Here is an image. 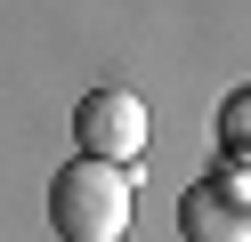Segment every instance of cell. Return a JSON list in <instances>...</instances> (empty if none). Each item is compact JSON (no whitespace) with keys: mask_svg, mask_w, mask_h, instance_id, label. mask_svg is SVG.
Segmentation results:
<instances>
[{"mask_svg":"<svg viewBox=\"0 0 251 242\" xmlns=\"http://www.w3.org/2000/svg\"><path fill=\"white\" fill-rule=\"evenodd\" d=\"M243 137H251V89H235L227 105H219V145H227V161H243Z\"/></svg>","mask_w":251,"mask_h":242,"instance_id":"4","label":"cell"},{"mask_svg":"<svg viewBox=\"0 0 251 242\" xmlns=\"http://www.w3.org/2000/svg\"><path fill=\"white\" fill-rule=\"evenodd\" d=\"M211 186L227 194V202H251V170H243V161H219V177H211Z\"/></svg>","mask_w":251,"mask_h":242,"instance_id":"5","label":"cell"},{"mask_svg":"<svg viewBox=\"0 0 251 242\" xmlns=\"http://www.w3.org/2000/svg\"><path fill=\"white\" fill-rule=\"evenodd\" d=\"M154 121L146 105H138L130 89H89L81 105H73V145H81V161H114V170H130L138 154H146Z\"/></svg>","mask_w":251,"mask_h":242,"instance_id":"2","label":"cell"},{"mask_svg":"<svg viewBox=\"0 0 251 242\" xmlns=\"http://www.w3.org/2000/svg\"><path fill=\"white\" fill-rule=\"evenodd\" d=\"M178 234L186 242H251V218H243V202H227V194L202 177V186L178 194Z\"/></svg>","mask_w":251,"mask_h":242,"instance_id":"3","label":"cell"},{"mask_svg":"<svg viewBox=\"0 0 251 242\" xmlns=\"http://www.w3.org/2000/svg\"><path fill=\"white\" fill-rule=\"evenodd\" d=\"M130 218H138V186L114 161H81L73 154L65 170L49 177V226L65 242H122Z\"/></svg>","mask_w":251,"mask_h":242,"instance_id":"1","label":"cell"}]
</instances>
